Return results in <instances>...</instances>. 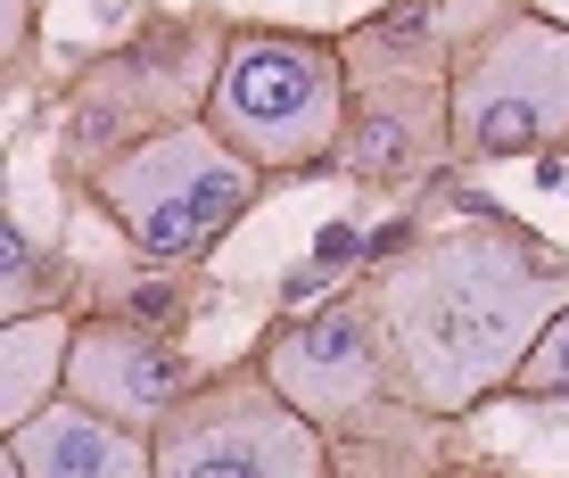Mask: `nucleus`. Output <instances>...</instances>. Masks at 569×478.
<instances>
[{"instance_id": "f257e3e1", "label": "nucleus", "mask_w": 569, "mask_h": 478, "mask_svg": "<svg viewBox=\"0 0 569 478\" xmlns=\"http://www.w3.org/2000/svg\"><path fill=\"white\" fill-rule=\"evenodd\" d=\"M569 306V265L528 231H455L413 265L380 272L371 313L388 330L405 388L429 412H470L487 388L520 380L537 338Z\"/></svg>"}, {"instance_id": "f03ea898", "label": "nucleus", "mask_w": 569, "mask_h": 478, "mask_svg": "<svg viewBox=\"0 0 569 478\" xmlns=\"http://www.w3.org/2000/svg\"><path fill=\"white\" fill-rule=\"evenodd\" d=\"M207 125L257 173L322 166L347 141V67L313 33H231L207 74Z\"/></svg>"}, {"instance_id": "7ed1b4c3", "label": "nucleus", "mask_w": 569, "mask_h": 478, "mask_svg": "<svg viewBox=\"0 0 569 478\" xmlns=\"http://www.w3.org/2000/svg\"><path fill=\"white\" fill-rule=\"evenodd\" d=\"M257 182L264 173L248 166L214 125L149 132V141L116 149L108 166L91 173V190H100V207L116 215V231H124L141 256H157V265L207 256L214 239L257 207Z\"/></svg>"}, {"instance_id": "20e7f679", "label": "nucleus", "mask_w": 569, "mask_h": 478, "mask_svg": "<svg viewBox=\"0 0 569 478\" xmlns=\"http://www.w3.org/2000/svg\"><path fill=\"white\" fill-rule=\"evenodd\" d=\"M157 478H330L322 429L257 371H231L157 421Z\"/></svg>"}, {"instance_id": "39448f33", "label": "nucleus", "mask_w": 569, "mask_h": 478, "mask_svg": "<svg viewBox=\"0 0 569 478\" xmlns=\"http://www.w3.org/2000/svg\"><path fill=\"white\" fill-rule=\"evenodd\" d=\"M446 141L462 157H520V149L569 141V26L503 17L455 74Z\"/></svg>"}, {"instance_id": "423d86ee", "label": "nucleus", "mask_w": 569, "mask_h": 478, "mask_svg": "<svg viewBox=\"0 0 569 478\" xmlns=\"http://www.w3.org/2000/svg\"><path fill=\"white\" fill-rule=\"evenodd\" d=\"M380 313L356 306V297H339V306H322L313 322L281 330L264 347V380L289 396V405L306 412V421H339V412H356L371 388H380Z\"/></svg>"}, {"instance_id": "0eeeda50", "label": "nucleus", "mask_w": 569, "mask_h": 478, "mask_svg": "<svg viewBox=\"0 0 569 478\" xmlns=\"http://www.w3.org/2000/svg\"><path fill=\"white\" fill-rule=\"evenodd\" d=\"M190 388V364L166 347V338L132 330V322H83L74 330V364H67V396L124 429H157Z\"/></svg>"}, {"instance_id": "6e6552de", "label": "nucleus", "mask_w": 569, "mask_h": 478, "mask_svg": "<svg viewBox=\"0 0 569 478\" xmlns=\"http://www.w3.org/2000/svg\"><path fill=\"white\" fill-rule=\"evenodd\" d=\"M9 462L26 478H157V446L91 405H50L42 421L9 429Z\"/></svg>"}, {"instance_id": "1a4fd4ad", "label": "nucleus", "mask_w": 569, "mask_h": 478, "mask_svg": "<svg viewBox=\"0 0 569 478\" xmlns=\"http://www.w3.org/2000/svg\"><path fill=\"white\" fill-rule=\"evenodd\" d=\"M67 364H74V322L67 313H26V322L0 330V421L26 429L42 421L67 388Z\"/></svg>"}, {"instance_id": "9d476101", "label": "nucleus", "mask_w": 569, "mask_h": 478, "mask_svg": "<svg viewBox=\"0 0 569 478\" xmlns=\"http://www.w3.org/2000/svg\"><path fill=\"white\" fill-rule=\"evenodd\" d=\"M512 388H520V396H569V306L553 313V330L537 338V355L520 364Z\"/></svg>"}, {"instance_id": "9b49d317", "label": "nucleus", "mask_w": 569, "mask_h": 478, "mask_svg": "<svg viewBox=\"0 0 569 478\" xmlns=\"http://www.w3.org/2000/svg\"><path fill=\"white\" fill-rule=\"evenodd\" d=\"M0 265H9V322H26L33 297H42V272H33V239H26V223L0 231Z\"/></svg>"}, {"instance_id": "f8f14e48", "label": "nucleus", "mask_w": 569, "mask_h": 478, "mask_svg": "<svg viewBox=\"0 0 569 478\" xmlns=\"http://www.w3.org/2000/svg\"><path fill=\"white\" fill-rule=\"evenodd\" d=\"M9 42H26V0H9Z\"/></svg>"}]
</instances>
